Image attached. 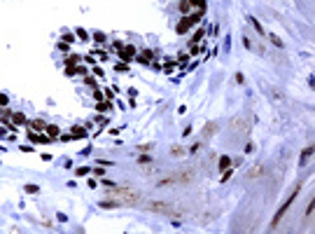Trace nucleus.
Listing matches in <instances>:
<instances>
[{
  "instance_id": "4468645a",
  "label": "nucleus",
  "mask_w": 315,
  "mask_h": 234,
  "mask_svg": "<svg viewBox=\"0 0 315 234\" xmlns=\"http://www.w3.org/2000/svg\"><path fill=\"white\" fill-rule=\"evenodd\" d=\"M26 192H30V194H35V192H37V185H26Z\"/></svg>"
},
{
  "instance_id": "423d86ee",
  "label": "nucleus",
  "mask_w": 315,
  "mask_h": 234,
  "mask_svg": "<svg viewBox=\"0 0 315 234\" xmlns=\"http://www.w3.org/2000/svg\"><path fill=\"white\" fill-rule=\"evenodd\" d=\"M133 54H135V52H133V47H126V49H122V59H124V61H131Z\"/></svg>"
},
{
  "instance_id": "ddd939ff",
  "label": "nucleus",
  "mask_w": 315,
  "mask_h": 234,
  "mask_svg": "<svg viewBox=\"0 0 315 234\" xmlns=\"http://www.w3.org/2000/svg\"><path fill=\"white\" fill-rule=\"evenodd\" d=\"M14 122H19V124H24V122H26V117L21 115V112H17V115H14Z\"/></svg>"
},
{
  "instance_id": "1a4fd4ad",
  "label": "nucleus",
  "mask_w": 315,
  "mask_h": 234,
  "mask_svg": "<svg viewBox=\"0 0 315 234\" xmlns=\"http://www.w3.org/2000/svg\"><path fill=\"white\" fill-rule=\"evenodd\" d=\"M215 126H217V124H215V122H210V124L205 126V129H203V134H205V136H212V134H215V131H212V129H215Z\"/></svg>"
},
{
  "instance_id": "f03ea898",
  "label": "nucleus",
  "mask_w": 315,
  "mask_h": 234,
  "mask_svg": "<svg viewBox=\"0 0 315 234\" xmlns=\"http://www.w3.org/2000/svg\"><path fill=\"white\" fill-rule=\"evenodd\" d=\"M297 194H299V187L294 190V192H292V194H289V197H287V201H285V204H282V206H280V211H278V213H275V218H273V225H271V227H275V225H278V220H280V218H282V216H285V213H287V208L292 206V201H294V199H297Z\"/></svg>"
},
{
  "instance_id": "6ab92c4d",
  "label": "nucleus",
  "mask_w": 315,
  "mask_h": 234,
  "mask_svg": "<svg viewBox=\"0 0 315 234\" xmlns=\"http://www.w3.org/2000/svg\"><path fill=\"white\" fill-rule=\"evenodd\" d=\"M5 103H7V96H5V94H0V106H5Z\"/></svg>"
},
{
  "instance_id": "6e6552de",
  "label": "nucleus",
  "mask_w": 315,
  "mask_h": 234,
  "mask_svg": "<svg viewBox=\"0 0 315 234\" xmlns=\"http://www.w3.org/2000/svg\"><path fill=\"white\" fill-rule=\"evenodd\" d=\"M75 136H77V138H84V136H87V131H84L82 126H72V138H75Z\"/></svg>"
},
{
  "instance_id": "dca6fc26",
  "label": "nucleus",
  "mask_w": 315,
  "mask_h": 234,
  "mask_svg": "<svg viewBox=\"0 0 315 234\" xmlns=\"http://www.w3.org/2000/svg\"><path fill=\"white\" fill-rule=\"evenodd\" d=\"M87 173H89V169H87V166H82V169H77V176H87Z\"/></svg>"
},
{
  "instance_id": "f257e3e1",
  "label": "nucleus",
  "mask_w": 315,
  "mask_h": 234,
  "mask_svg": "<svg viewBox=\"0 0 315 234\" xmlns=\"http://www.w3.org/2000/svg\"><path fill=\"white\" fill-rule=\"evenodd\" d=\"M110 197L112 199H119V201H124V204H135L138 201V194L133 192L131 187H110Z\"/></svg>"
},
{
  "instance_id": "39448f33",
  "label": "nucleus",
  "mask_w": 315,
  "mask_h": 234,
  "mask_svg": "<svg viewBox=\"0 0 315 234\" xmlns=\"http://www.w3.org/2000/svg\"><path fill=\"white\" fill-rule=\"evenodd\" d=\"M149 211H157V213H175V208L170 206V204H164V201H152L149 204Z\"/></svg>"
},
{
  "instance_id": "0eeeda50",
  "label": "nucleus",
  "mask_w": 315,
  "mask_h": 234,
  "mask_svg": "<svg viewBox=\"0 0 315 234\" xmlns=\"http://www.w3.org/2000/svg\"><path fill=\"white\" fill-rule=\"evenodd\" d=\"M257 176H264V166H254L252 171L247 173V178H257Z\"/></svg>"
},
{
  "instance_id": "f3484780",
  "label": "nucleus",
  "mask_w": 315,
  "mask_h": 234,
  "mask_svg": "<svg viewBox=\"0 0 315 234\" xmlns=\"http://www.w3.org/2000/svg\"><path fill=\"white\" fill-rule=\"evenodd\" d=\"M77 35L82 37V40H89V37H87V33H84V31H82V28H77Z\"/></svg>"
},
{
  "instance_id": "f8f14e48",
  "label": "nucleus",
  "mask_w": 315,
  "mask_h": 234,
  "mask_svg": "<svg viewBox=\"0 0 315 234\" xmlns=\"http://www.w3.org/2000/svg\"><path fill=\"white\" fill-rule=\"evenodd\" d=\"M229 164H231V159H229V157H222V159H219V169H227Z\"/></svg>"
},
{
  "instance_id": "9b49d317",
  "label": "nucleus",
  "mask_w": 315,
  "mask_h": 234,
  "mask_svg": "<svg viewBox=\"0 0 315 234\" xmlns=\"http://www.w3.org/2000/svg\"><path fill=\"white\" fill-rule=\"evenodd\" d=\"M47 131H49V138H56L59 136V126H47Z\"/></svg>"
},
{
  "instance_id": "7ed1b4c3",
  "label": "nucleus",
  "mask_w": 315,
  "mask_h": 234,
  "mask_svg": "<svg viewBox=\"0 0 315 234\" xmlns=\"http://www.w3.org/2000/svg\"><path fill=\"white\" fill-rule=\"evenodd\" d=\"M192 178H194V173H192V171H182V173H177V176H170V178L159 180V185H170V183H187V180H192Z\"/></svg>"
},
{
  "instance_id": "2eb2a0df",
  "label": "nucleus",
  "mask_w": 315,
  "mask_h": 234,
  "mask_svg": "<svg viewBox=\"0 0 315 234\" xmlns=\"http://www.w3.org/2000/svg\"><path fill=\"white\" fill-rule=\"evenodd\" d=\"M94 40H98V42H103V40H105V35H103V33H94Z\"/></svg>"
},
{
  "instance_id": "9d476101",
  "label": "nucleus",
  "mask_w": 315,
  "mask_h": 234,
  "mask_svg": "<svg viewBox=\"0 0 315 234\" xmlns=\"http://www.w3.org/2000/svg\"><path fill=\"white\" fill-rule=\"evenodd\" d=\"M170 154H173V157H182V154H184V150L180 148V145H175L173 150H170Z\"/></svg>"
},
{
  "instance_id": "a211bd4d",
  "label": "nucleus",
  "mask_w": 315,
  "mask_h": 234,
  "mask_svg": "<svg viewBox=\"0 0 315 234\" xmlns=\"http://www.w3.org/2000/svg\"><path fill=\"white\" fill-rule=\"evenodd\" d=\"M33 126H35V129H47V126H44L42 122H37V119H35V122H33Z\"/></svg>"
},
{
  "instance_id": "20e7f679",
  "label": "nucleus",
  "mask_w": 315,
  "mask_h": 234,
  "mask_svg": "<svg viewBox=\"0 0 315 234\" xmlns=\"http://www.w3.org/2000/svg\"><path fill=\"white\" fill-rule=\"evenodd\" d=\"M199 19H201V12H196V14H189V17H184L180 24H177V33H184L187 28H192L194 24H199Z\"/></svg>"
}]
</instances>
